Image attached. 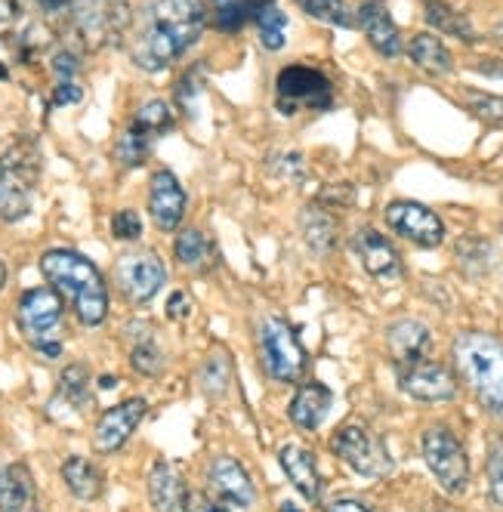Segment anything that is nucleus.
<instances>
[{
    "label": "nucleus",
    "instance_id": "obj_31",
    "mask_svg": "<svg viewBox=\"0 0 503 512\" xmlns=\"http://www.w3.org/2000/svg\"><path fill=\"white\" fill-rule=\"evenodd\" d=\"M53 401H62L68 411L81 414L93 395H90V371L87 364H68V368L59 374V386H56V398Z\"/></svg>",
    "mask_w": 503,
    "mask_h": 512
},
{
    "label": "nucleus",
    "instance_id": "obj_37",
    "mask_svg": "<svg viewBox=\"0 0 503 512\" xmlns=\"http://www.w3.org/2000/svg\"><path fill=\"white\" fill-rule=\"evenodd\" d=\"M485 475H488V494L494 506H503V438H494L485 460Z\"/></svg>",
    "mask_w": 503,
    "mask_h": 512
},
{
    "label": "nucleus",
    "instance_id": "obj_32",
    "mask_svg": "<svg viewBox=\"0 0 503 512\" xmlns=\"http://www.w3.org/2000/svg\"><path fill=\"white\" fill-rule=\"evenodd\" d=\"M266 7H275V0H213V25L220 31H241Z\"/></svg>",
    "mask_w": 503,
    "mask_h": 512
},
{
    "label": "nucleus",
    "instance_id": "obj_38",
    "mask_svg": "<svg viewBox=\"0 0 503 512\" xmlns=\"http://www.w3.org/2000/svg\"><path fill=\"white\" fill-rule=\"evenodd\" d=\"M466 108L485 124L500 127L503 124V96H491V93H470L466 96Z\"/></svg>",
    "mask_w": 503,
    "mask_h": 512
},
{
    "label": "nucleus",
    "instance_id": "obj_21",
    "mask_svg": "<svg viewBox=\"0 0 503 512\" xmlns=\"http://www.w3.org/2000/svg\"><path fill=\"white\" fill-rule=\"evenodd\" d=\"M429 346H433L429 327L417 318H399L386 327V349L395 361V368H405V364L426 358Z\"/></svg>",
    "mask_w": 503,
    "mask_h": 512
},
{
    "label": "nucleus",
    "instance_id": "obj_22",
    "mask_svg": "<svg viewBox=\"0 0 503 512\" xmlns=\"http://www.w3.org/2000/svg\"><path fill=\"white\" fill-rule=\"evenodd\" d=\"M189 488L183 472H179L170 460H155L149 472V503L155 512H186Z\"/></svg>",
    "mask_w": 503,
    "mask_h": 512
},
{
    "label": "nucleus",
    "instance_id": "obj_18",
    "mask_svg": "<svg viewBox=\"0 0 503 512\" xmlns=\"http://www.w3.org/2000/svg\"><path fill=\"white\" fill-rule=\"evenodd\" d=\"M352 250H355L358 260H362L365 272L377 281H395L405 272L402 256H399V250H395V244L371 226H362L352 235Z\"/></svg>",
    "mask_w": 503,
    "mask_h": 512
},
{
    "label": "nucleus",
    "instance_id": "obj_9",
    "mask_svg": "<svg viewBox=\"0 0 503 512\" xmlns=\"http://www.w3.org/2000/svg\"><path fill=\"white\" fill-rule=\"evenodd\" d=\"M275 105L287 118L297 112H331L334 84L312 65H284L275 78Z\"/></svg>",
    "mask_w": 503,
    "mask_h": 512
},
{
    "label": "nucleus",
    "instance_id": "obj_24",
    "mask_svg": "<svg viewBox=\"0 0 503 512\" xmlns=\"http://www.w3.org/2000/svg\"><path fill=\"white\" fill-rule=\"evenodd\" d=\"M331 405H334V392L318 383V380H306L294 398H291V408H287V414H291V423L303 432H315L321 423L328 420L331 414Z\"/></svg>",
    "mask_w": 503,
    "mask_h": 512
},
{
    "label": "nucleus",
    "instance_id": "obj_2",
    "mask_svg": "<svg viewBox=\"0 0 503 512\" xmlns=\"http://www.w3.org/2000/svg\"><path fill=\"white\" fill-rule=\"evenodd\" d=\"M41 275L47 278V287L56 290V297L75 312V318L84 327H99L109 318V284H105L96 263H90L84 253L71 247H53L44 250L38 260Z\"/></svg>",
    "mask_w": 503,
    "mask_h": 512
},
{
    "label": "nucleus",
    "instance_id": "obj_33",
    "mask_svg": "<svg viewBox=\"0 0 503 512\" xmlns=\"http://www.w3.org/2000/svg\"><path fill=\"white\" fill-rule=\"evenodd\" d=\"M232 377H235V361L226 349H213L204 364H201V371H198V380H201V389L204 395L210 398H223L232 386Z\"/></svg>",
    "mask_w": 503,
    "mask_h": 512
},
{
    "label": "nucleus",
    "instance_id": "obj_27",
    "mask_svg": "<svg viewBox=\"0 0 503 512\" xmlns=\"http://www.w3.org/2000/svg\"><path fill=\"white\" fill-rule=\"evenodd\" d=\"M62 482L65 488L71 491V497L81 500V503H93L102 497L105 491V475L102 469L90 460V457H81V454H71L65 463H62Z\"/></svg>",
    "mask_w": 503,
    "mask_h": 512
},
{
    "label": "nucleus",
    "instance_id": "obj_47",
    "mask_svg": "<svg viewBox=\"0 0 503 512\" xmlns=\"http://www.w3.org/2000/svg\"><path fill=\"white\" fill-rule=\"evenodd\" d=\"M278 512H303V509H300L297 503H291V500H284V503L278 506Z\"/></svg>",
    "mask_w": 503,
    "mask_h": 512
},
{
    "label": "nucleus",
    "instance_id": "obj_6",
    "mask_svg": "<svg viewBox=\"0 0 503 512\" xmlns=\"http://www.w3.org/2000/svg\"><path fill=\"white\" fill-rule=\"evenodd\" d=\"M16 327L34 352L56 361L65 346V303L53 287H28L16 303Z\"/></svg>",
    "mask_w": 503,
    "mask_h": 512
},
{
    "label": "nucleus",
    "instance_id": "obj_12",
    "mask_svg": "<svg viewBox=\"0 0 503 512\" xmlns=\"http://www.w3.org/2000/svg\"><path fill=\"white\" fill-rule=\"evenodd\" d=\"M331 451L362 479H386V475L395 469L389 448L383 445V438L374 435L368 426L362 423H349L340 426L331 435Z\"/></svg>",
    "mask_w": 503,
    "mask_h": 512
},
{
    "label": "nucleus",
    "instance_id": "obj_14",
    "mask_svg": "<svg viewBox=\"0 0 503 512\" xmlns=\"http://www.w3.org/2000/svg\"><path fill=\"white\" fill-rule=\"evenodd\" d=\"M204 482H207V494L226 506L250 509L257 503V488H254V479H250L247 466L229 454H220L207 463Z\"/></svg>",
    "mask_w": 503,
    "mask_h": 512
},
{
    "label": "nucleus",
    "instance_id": "obj_43",
    "mask_svg": "<svg viewBox=\"0 0 503 512\" xmlns=\"http://www.w3.org/2000/svg\"><path fill=\"white\" fill-rule=\"evenodd\" d=\"M186 512H232V509L220 500H213L210 494H189Z\"/></svg>",
    "mask_w": 503,
    "mask_h": 512
},
{
    "label": "nucleus",
    "instance_id": "obj_23",
    "mask_svg": "<svg viewBox=\"0 0 503 512\" xmlns=\"http://www.w3.org/2000/svg\"><path fill=\"white\" fill-rule=\"evenodd\" d=\"M278 463L287 475V482H291L309 503H318L321 500V472H318V463H315V454L303 445H294L287 442L281 445L278 451Z\"/></svg>",
    "mask_w": 503,
    "mask_h": 512
},
{
    "label": "nucleus",
    "instance_id": "obj_36",
    "mask_svg": "<svg viewBox=\"0 0 503 512\" xmlns=\"http://www.w3.org/2000/svg\"><path fill=\"white\" fill-rule=\"evenodd\" d=\"M257 31H260V44L266 50H281L284 41H287V16L278 10V7H266L260 16H257Z\"/></svg>",
    "mask_w": 503,
    "mask_h": 512
},
{
    "label": "nucleus",
    "instance_id": "obj_25",
    "mask_svg": "<svg viewBox=\"0 0 503 512\" xmlns=\"http://www.w3.org/2000/svg\"><path fill=\"white\" fill-rule=\"evenodd\" d=\"M300 232L303 241L312 253L328 256L334 253L337 241H340V223L337 216L325 207V204H306L300 213Z\"/></svg>",
    "mask_w": 503,
    "mask_h": 512
},
{
    "label": "nucleus",
    "instance_id": "obj_39",
    "mask_svg": "<svg viewBox=\"0 0 503 512\" xmlns=\"http://www.w3.org/2000/svg\"><path fill=\"white\" fill-rule=\"evenodd\" d=\"M112 238L115 241H124V244H133L142 238V216L133 210V207H124L112 216Z\"/></svg>",
    "mask_w": 503,
    "mask_h": 512
},
{
    "label": "nucleus",
    "instance_id": "obj_26",
    "mask_svg": "<svg viewBox=\"0 0 503 512\" xmlns=\"http://www.w3.org/2000/svg\"><path fill=\"white\" fill-rule=\"evenodd\" d=\"M173 256H176L179 266L195 272V275H210L213 269H217V247H213L210 238L195 226H189L176 235Z\"/></svg>",
    "mask_w": 503,
    "mask_h": 512
},
{
    "label": "nucleus",
    "instance_id": "obj_35",
    "mask_svg": "<svg viewBox=\"0 0 503 512\" xmlns=\"http://www.w3.org/2000/svg\"><path fill=\"white\" fill-rule=\"evenodd\" d=\"M297 7L315 19V22H325V25H334V28H352L355 25V16L352 10L346 7V0H297Z\"/></svg>",
    "mask_w": 503,
    "mask_h": 512
},
{
    "label": "nucleus",
    "instance_id": "obj_17",
    "mask_svg": "<svg viewBox=\"0 0 503 512\" xmlns=\"http://www.w3.org/2000/svg\"><path fill=\"white\" fill-rule=\"evenodd\" d=\"M186 189L173 170H155L149 179V213L158 232H176L186 216Z\"/></svg>",
    "mask_w": 503,
    "mask_h": 512
},
{
    "label": "nucleus",
    "instance_id": "obj_3",
    "mask_svg": "<svg viewBox=\"0 0 503 512\" xmlns=\"http://www.w3.org/2000/svg\"><path fill=\"white\" fill-rule=\"evenodd\" d=\"M451 358L479 405L503 420V340L488 331H463L451 346Z\"/></svg>",
    "mask_w": 503,
    "mask_h": 512
},
{
    "label": "nucleus",
    "instance_id": "obj_30",
    "mask_svg": "<svg viewBox=\"0 0 503 512\" xmlns=\"http://www.w3.org/2000/svg\"><path fill=\"white\" fill-rule=\"evenodd\" d=\"M423 19L429 28H436L439 34H451V38L463 44H479V34L470 22V16H463L445 0H423Z\"/></svg>",
    "mask_w": 503,
    "mask_h": 512
},
{
    "label": "nucleus",
    "instance_id": "obj_42",
    "mask_svg": "<svg viewBox=\"0 0 503 512\" xmlns=\"http://www.w3.org/2000/svg\"><path fill=\"white\" fill-rule=\"evenodd\" d=\"M189 312H192V300L183 294V290H173L170 300H167V318L183 321V318H189Z\"/></svg>",
    "mask_w": 503,
    "mask_h": 512
},
{
    "label": "nucleus",
    "instance_id": "obj_34",
    "mask_svg": "<svg viewBox=\"0 0 503 512\" xmlns=\"http://www.w3.org/2000/svg\"><path fill=\"white\" fill-rule=\"evenodd\" d=\"M454 256H457V266H460L463 275L482 278V275H488V269H491L494 247H491V241L470 235V238H460V241H457Z\"/></svg>",
    "mask_w": 503,
    "mask_h": 512
},
{
    "label": "nucleus",
    "instance_id": "obj_45",
    "mask_svg": "<svg viewBox=\"0 0 503 512\" xmlns=\"http://www.w3.org/2000/svg\"><path fill=\"white\" fill-rule=\"evenodd\" d=\"M476 71H482V75H488V78H503V62L485 59V62H476Z\"/></svg>",
    "mask_w": 503,
    "mask_h": 512
},
{
    "label": "nucleus",
    "instance_id": "obj_49",
    "mask_svg": "<svg viewBox=\"0 0 503 512\" xmlns=\"http://www.w3.org/2000/svg\"><path fill=\"white\" fill-rule=\"evenodd\" d=\"M494 41L503 47V19H500V22H497V28H494Z\"/></svg>",
    "mask_w": 503,
    "mask_h": 512
},
{
    "label": "nucleus",
    "instance_id": "obj_20",
    "mask_svg": "<svg viewBox=\"0 0 503 512\" xmlns=\"http://www.w3.org/2000/svg\"><path fill=\"white\" fill-rule=\"evenodd\" d=\"M0 512H44L38 482L25 463L0 466Z\"/></svg>",
    "mask_w": 503,
    "mask_h": 512
},
{
    "label": "nucleus",
    "instance_id": "obj_40",
    "mask_svg": "<svg viewBox=\"0 0 503 512\" xmlns=\"http://www.w3.org/2000/svg\"><path fill=\"white\" fill-rule=\"evenodd\" d=\"M50 68H53V75H56V84L75 81V78L81 75V56H78V50L59 47V50L50 56Z\"/></svg>",
    "mask_w": 503,
    "mask_h": 512
},
{
    "label": "nucleus",
    "instance_id": "obj_8",
    "mask_svg": "<svg viewBox=\"0 0 503 512\" xmlns=\"http://www.w3.org/2000/svg\"><path fill=\"white\" fill-rule=\"evenodd\" d=\"M176 127L173 118V105L164 99H149L139 105L136 118L121 130L118 142H115V161L121 167H142L149 161L155 142L161 136H167Z\"/></svg>",
    "mask_w": 503,
    "mask_h": 512
},
{
    "label": "nucleus",
    "instance_id": "obj_7",
    "mask_svg": "<svg viewBox=\"0 0 503 512\" xmlns=\"http://www.w3.org/2000/svg\"><path fill=\"white\" fill-rule=\"evenodd\" d=\"M257 349H260V364L269 380L300 383L306 377L309 355L291 321H284L278 315L263 318L257 331Z\"/></svg>",
    "mask_w": 503,
    "mask_h": 512
},
{
    "label": "nucleus",
    "instance_id": "obj_11",
    "mask_svg": "<svg viewBox=\"0 0 503 512\" xmlns=\"http://www.w3.org/2000/svg\"><path fill=\"white\" fill-rule=\"evenodd\" d=\"M420 451H423V460L429 466V472L436 475V482L448 491V494H463L470 488V457H466V448L460 438L436 423L429 426L420 438Z\"/></svg>",
    "mask_w": 503,
    "mask_h": 512
},
{
    "label": "nucleus",
    "instance_id": "obj_10",
    "mask_svg": "<svg viewBox=\"0 0 503 512\" xmlns=\"http://www.w3.org/2000/svg\"><path fill=\"white\" fill-rule=\"evenodd\" d=\"M112 278H115L121 300L127 306L139 309V306H149L158 297V290L167 281V266L158 256V250L136 247V250H127L118 256Z\"/></svg>",
    "mask_w": 503,
    "mask_h": 512
},
{
    "label": "nucleus",
    "instance_id": "obj_44",
    "mask_svg": "<svg viewBox=\"0 0 503 512\" xmlns=\"http://www.w3.org/2000/svg\"><path fill=\"white\" fill-rule=\"evenodd\" d=\"M328 512H371L365 503H358V500H334L331 506H328Z\"/></svg>",
    "mask_w": 503,
    "mask_h": 512
},
{
    "label": "nucleus",
    "instance_id": "obj_13",
    "mask_svg": "<svg viewBox=\"0 0 503 512\" xmlns=\"http://www.w3.org/2000/svg\"><path fill=\"white\" fill-rule=\"evenodd\" d=\"M383 219L395 235L423 247V250H433L445 241L442 216L420 201H392V204H386Z\"/></svg>",
    "mask_w": 503,
    "mask_h": 512
},
{
    "label": "nucleus",
    "instance_id": "obj_48",
    "mask_svg": "<svg viewBox=\"0 0 503 512\" xmlns=\"http://www.w3.org/2000/svg\"><path fill=\"white\" fill-rule=\"evenodd\" d=\"M99 386L102 389H112V386H118V377H99Z\"/></svg>",
    "mask_w": 503,
    "mask_h": 512
},
{
    "label": "nucleus",
    "instance_id": "obj_1",
    "mask_svg": "<svg viewBox=\"0 0 503 512\" xmlns=\"http://www.w3.org/2000/svg\"><path fill=\"white\" fill-rule=\"evenodd\" d=\"M207 16L204 0H142L127 31L133 65L149 75L170 68L201 41Z\"/></svg>",
    "mask_w": 503,
    "mask_h": 512
},
{
    "label": "nucleus",
    "instance_id": "obj_5",
    "mask_svg": "<svg viewBox=\"0 0 503 512\" xmlns=\"http://www.w3.org/2000/svg\"><path fill=\"white\" fill-rule=\"evenodd\" d=\"M41 167V145L34 139H19L0 155V219L4 223H19L31 213Z\"/></svg>",
    "mask_w": 503,
    "mask_h": 512
},
{
    "label": "nucleus",
    "instance_id": "obj_15",
    "mask_svg": "<svg viewBox=\"0 0 503 512\" xmlns=\"http://www.w3.org/2000/svg\"><path fill=\"white\" fill-rule=\"evenodd\" d=\"M149 414V401L146 398H127L121 405L102 411L96 426H93V451L96 454H118L133 432L139 429V423Z\"/></svg>",
    "mask_w": 503,
    "mask_h": 512
},
{
    "label": "nucleus",
    "instance_id": "obj_4",
    "mask_svg": "<svg viewBox=\"0 0 503 512\" xmlns=\"http://www.w3.org/2000/svg\"><path fill=\"white\" fill-rule=\"evenodd\" d=\"M130 19V0H71L62 28L75 47L96 53L124 44Z\"/></svg>",
    "mask_w": 503,
    "mask_h": 512
},
{
    "label": "nucleus",
    "instance_id": "obj_16",
    "mask_svg": "<svg viewBox=\"0 0 503 512\" xmlns=\"http://www.w3.org/2000/svg\"><path fill=\"white\" fill-rule=\"evenodd\" d=\"M399 371V386L414 401H426V405H442V401H454L457 395V377L439 361L420 358L414 364H405Z\"/></svg>",
    "mask_w": 503,
    "mask_h": 512
},
{
    "label": "nucleus",
    "instance_id": "obj_29",
    "mask_svg": "<svg viewBox=\"0 0 503 512\" xmlns=\"http://www.w3.org/2000/svg\"><path fill=\"white\" fill-rule=\"evenodd\" d=\"M408 56L429 78H445V75H451V68H454L451 50L442 44V38H436V34H429V31L414 34L411 44H408Z\"/></svg>",
    "mask_w": 503,
    "mask_h": 512
},
{
    "label": "nucleus",
    "instance_id": "obj_41",
    "mask_svg": "<svg viewBox=\"0 0 503 512\" xmlns=\"http://www.w3.org/2000/svg\"><path fill=\"white\" fill-rule=\"evenodd\" d=\"M81 99H84V90H81L75 81L56 84V90H53V108H62V105H78Z\"/></svg>",
    "mask_w": 503,
    "mask_h": 512
},
{
    "label": "nucleus",
    "instance_id": "obj_46",
    "mask_svg": "<svg viewBox=\"0 0 503 512\" xmlns=\"http://www.w3.org/2000/svg\"><path fill=\"white\" fill-rule=\"evenodd\" d=\"M7 278H10V269H7V260H4V256H0V294H4Z\"/></svg>",
    "mask_w": 503,
    "mask_h": 512
},
{
    "label": "nucleus",
    "instance_id": "obj_28",
    "mask_svg": "<svg viewBox=\"0 0 503 512\" xmlns=\"http://www.w3.org/2000/svg\"><path fill=\"white\" fill-rule=\"evenodd\" d=\"M124 337L130 340V368L142 377H158L164 371V352L152 334V327L130 321Z\"/></svg>",
    "mask_w": 503,
    "mask_h": 512
},
{
    "label": "nucleus",
    "instance_id": "obj_19",
    "mask_svg": "<svg viewBox=\"0 0 503 512\" xmlns=\"http://www.w3.org/2000/svg\"><path fill=\"white\" fill-rule=\"evenodd\" d=\"M355 25L365 31L368 44L383 56V59H399L402 53V31L392 22L386 0H362L355 10Z\"/></svg>",
    "mask_w": 503,
    "mask_h": 512
}]
</instances>
